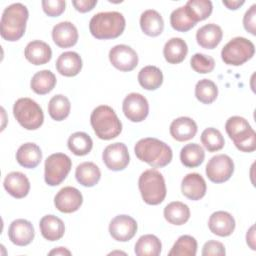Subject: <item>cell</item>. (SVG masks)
I'll return each mask as SVG.
<instances>
[{
	"label": "cell",
	"instance_id": "obj_33",
	"mask_svg": "<svg viewBox=\"0 0 256 256\" xmlns=\"http://www.w3.org/2000/svg\"><path fill=\"white\" fill-rule=\"evenodd\" d=\"M138 82L146 90H156L163 83V73L156 66H145L138 73Z\"/></svg>",
	"mask_w": 256,
	"mask_h": 256
},
{
	"label": "cell",
	"instance_id": "obj_19",
	"mask_svg": "<svg viewBox=\"0 0 256 256\" xmlns=\"http://www.w3.org/2000/svg\"><path fill=\"white\" fill-rule=\"evenodd\" d=\"M52 39L60 48L72 47L78 41L77 28L69 21L60 22L52 29Z\"/></svg>",
	"mask_w": 256,
	"mask_h": 256
},
{
	"label": "cell",
	"instance_id": "obj_22",
	"mask_svg": "<svg viewBox=\"0 0 256 256\" xmlns=\"http://www.w3.org/2000/svg\"><path fill=\"white\" fill-rule=\"evenodd\" d=\"M24 56L33 65H43L51 60L52 50L46 42L33 40L26 45Z\"/></svg>",
	"mask_w": 256,
	"mask_h": 256
},
{
	"label": "cell",
	"instance_id": "obj_37",
	"mask_svg": "<svg viewBox=\"0 0 256 256\" xmlns=\"http://www.w3.org/2000/svg\"><path fill=\"white\" fill-rule=\"evenodd\" d=\"M185 9L189 17L197 23L211 15L213 5L210 0H189L185 5Z\"/></svg>",
	"mask_w": 256,
	"mask_h": 256
},
{
	"label": "cell",
	"instance_id": "obj_40",
	"mask_svg": "<svg viewBox=\"0 0 256 256\" xmlns=\"http://www.w3.org/2000/svg\"><path fill=\"white\" fill-rule=\"evenodd\" d=\"M201 143L209 152H216L224 147L225 140L221 132L213 127L206 128L201 134Z\"/></svg>",
	"mask_w": 256,
	"mask_h": 256
},
{
	"label": "cell",
	"instance_id": "obj_25",
	"mask_svg": "<svg viewBox=\"0 0 256 256\" xmlns=\"http://www.w3.org/2000/svg\"><path fill=\"white\" fill-rule=\"evenodd\" d=\"M82 59L77 52L67 51L58 57L56 61L57 71L66 77H73L79 74L82 69Z\"/></svg>",
	"mask_w": 256,
	"mask_h": 256
},
{
	"label": "cell",
	"instance_id": "obj_26",
	"mask_svg": "<svg viewBox=\"0 0 256 256\" xmlns=\"http://www.w3.org/2000/svg\"><path fill=\"white\" fill-rule=\"evenodd\" d=\"M41 235L48 241H57L61 239L65 233V225L63 221L55 215H45L39 222Z\"/></svg>",
	"mask_w": 256,
	"mask_h": 256
},
{
	"label": "cell",
	"instance_id": "obj_32",
	"mask_svg": "<svg viewBox=\"0 0 256 256\" xmlns=\"http://www.w3.org/2000/svg\"><path fill=\"white\" fill-rule=\"evenodd\" d=\"M162 250V243L153 234L142 235L135 243L134 252L137 256H158Z\"/></svg>",
	"mask_w": 256,
	"mask_h": 256
},
{
	"label": "cell",
	"instance_id": "obj_3",
	"mask_svg": "<svg viewBox=\"0 0 256 256\" xmlns=\"http://www.w3.org/2000/svg\"><path fill=\"white\" fill-rule=\"evenodd\" d=\"M125 25V18L120 12H99L91 18L89 30L96 39H114L123 33Z\"/></svg>",
	"mask_w": 256,
	"mask_h": 256
},
{
	"label": "cell",
	"instance_id": "obj_10",
	"mask_svg": "<svg viewBox=\"0 0 256 256\" xmlns=\"http://www.w3.org/2000/svg\"><path fill=\"white\" fill-rule=\"evenodd\" d=\"M206 175L213 183L228 181L234 172V162L226 154H218L210 158L206 165Z\"/></svg>",
	"mask_w": 256,
	"mask_h": 256
},
{
	"label": "cell",
	"instance_id": "obj_38",
	"mask_svg": "<svg viewBox=\"0 0 256 256\" xmlns=\"http://www.w3.org/2000/svg\"><path fill=\"white\" fill-rule=\"evenodd\" d=\"M195 96L203 104H211L218 96L217 85L209 79H201L195 85Z\"/></svg>",
	"mask_w": 256,
	"mask_h": 256
},
{
	"label": "cell",
	"instance_id": "obj_42",
	"mask_svg": "<svg viewBox=\"0 0 256 256\" xmlns=\"http://www.w3.org/2000/svg\"><path fill=\"white\" fill-rule=\"evenodd\" d=\"M190 65L195 72L200 74H206L213 71L215 67V61L213 57L209 55L195 53L190 59Z\"/></svg>",
	"mask_w": 256,
	"mask_h": 256
},
{
	"label": "cell",
	"instance_id": "obj_46",
	"mask_svg": "<svg viewBox=\"0 0 256 256\" xmlns=\"http://www.w3.org/2000/svg\"><path fill=\"white\" fill-rule=\"evenodd\" d=\"M73 6L75 9L81 13H86L91 11L97 4V0H73Z\"/></svg>",
	"mask_w": 256,
	"mask_h": 256
},
{
	"label": "cell",
	"instance_id": "obj_14",
	"mask_svg": "<svg viewBox=\"0 0 256 256\" xmlns=\"http://www.w3.org/2000/svg\"><path fill=\"white\" fill-rule=\"evenodd\" d=\"M137 222L129 215H117L109 224V233L111 237L119 242L131 240L137 232Z\"/></svg>",
	"mask_w": 256,
	"mask_h": 256
},
{
	"label": "cell",
	"instance_id": "obj_49",
	"mask_svg": "<svg viewBox=\"0 0 256 256\" xmlns=\"http://www.w3.org/2000/svg\"><path fill=\"white\" fill-rule=\"evenodd\" d=\"M48 254L49 255H71V252L65 247H58L56 249L51 250Z\"/></svg>",
	"mask_w": 256,
	"mask_h": 256
},
{
	"label": "cell",
	"instance_id": "obj_5",
	"mask_svg": "<svg viewBox=\"0 0 256 256\" xmlns=\"http://www.w3.org/2000/svg\"><path fill=\"white\" fill-rule=\"evenodd\" d=\"M138 187L143 201L148 205H158L166 197V184L163 175L156 169H148L141 173Z\"/></svg>",
	"mask_w": 256,
	"mask_h": 256
},
{
	"label": "cell",
	"instance_id": "obj_31",
	"mask_svg": "<svg viewBox=\"0 0 256 256\" xmlns=\"http://www.w3.org/2000/svg\"><path fill=\"white\" fill-rule=\"evenodd\" d=\"M56 85V76L50 70L36 72L31 79L30 87L38 95H45L51 92Z\"/></svg>",
	"mask_w": 256,
	"mask_h": 256
},
{
	"label": "cell",
	"instance_id": "obj_30",
	"mask_svg": "<svg viewBox=\"0 0 256 256\" xmlns=\"http://www.w3.org/2000/svg\"><path fill=\"white\" fill-rule=\"evenodd\" d=\"M163 214L167 222L179 226L185 224L189 220L190 209L186 204L180 201H173L165 206Z\"/></svg>",
	"mask_w": 256,
	"mask_h": 256
},
{
	"label": "cell",
	"instance_id": "obj_18",
	"mask_svg": "<svg viewBox=\"0 0 256 256\" xmlns=\"http://www.w3.org/2000/svg\"><path fill=\"white\" fill-rule=\"evenodd\" d=\"M234 217L226 211H216L211 214L208 220L210 231L220 237L230 236L235 229Z\"/></svg>",
	"mask_w": 256,
	"mask_h": 256
},
{
	"label": "cell",
	"instance_id": "obj_23",
	"mask_svg": "<svg viewBox=\"0 0 256 256\" xmlns=\"http://www.w3.org/2000/svg\"><path fill=\"white\" fill-rule=\"evenodd\" d=\"M16 160L24 168L33 169L37 167L42 160L40 147L32 142L22 144L16 152Z\"/></svg>",
	"mask_w": 256,
	"mask_h": 256
},
{
	"label": "cell",
	"instance_id": "obj_41",
	"mask_svg": "<svg viewBox=\"0 0 256 256\" xmlns=\"http://www.w3.org/2000/svg\"><path fill=\"white\" fill-rule=\"evenodd\" d=\"M170 24L174 30L179 32H187L196 25V23L189 17L185 6H181L172 11L170 15Z\"/></svg>",
	"mask_w": 256,
	"mask_h": 256
},
{
	"label": "cell",
	"instance_id": "obj_45",
	"mask_svg": "<svg viewBox=\"0 0 256 256\" xmlns=\"http://www.w3.org/2000/svg\"><path fill=\"white\" fill-rule=\"evenodd\" d=\"M255 24H256V4H253L245 13L243 17V26L245 30L252 35H255Z\"/></svg>",
	"mask_w": 256,
	"mask_h": 256
},
{
	"label": "cell",
	"instance_id": "obj_13",
	"mask_svg": "<svg viewBox=\"0 0 256 256\" xmlns=\"http://www.w3.org/2000/svg\"><path fill=\"white\" fill-rule=\"evenodd\" d=\"M102 160L109 170L121 171L125 169L130 161L127 146L122 142L108 145L102 153Z\"/></svg>",
	"mask_w": 256,
	"mask_h": 256
},
{
	"label": "cell",
	"instance_id": "obj_34",
	"mask_svg": "<svg viewBox=\"0 0 256 256\" xmlns=\"http://www.w3.org/2000/svg\"><path fill=\"white\" fill-rule=\"evenodd\" d=\"M205 158L204 149L197 143H189L180 151L181 163L188 168H195L201 165Z\"/></svg>",
	"mask_w": 256,
	"mask_h": 256
},
{
	"label": "cell",
	"instance_id": "obj_4",
	"mask_svg": "<svg viewBox=\"0 0 256 256\" xmlns=\"http://www.w3.org/2000/svg\"><path fill=\"white\" fill-rule=\"evenodd\" d=\"M90 123L96 136L102 140L116 138L122 131V123L108 105L97 106L91 113Z\"/></svg>",
	"mask_w": 256,
	"mask_h": 256
},
{
	"label": "cell",
	"instance_id": "obj_9",
	"mask_svg": "<svg viewBox=\"0 0 256 256\" xmlns=\"http://www.w3.org/2000/svg\"><path fill=\"white\" fill-rule=\"evenodd\" d=\"M72 167V161L64 153H54L47 157L44 165V180L49 186L61 184Z\"/></svg>",
	"mask_w": 256,
	"mask_h": 256
},
{
	"label": "cell",
	"instance_id": "obj_48",
	"mask_svg": "<svg viewBox=\"0 0 256 256\" xmlns=\"http://www.w3.org/2000/svg\"><path fill=\"white\" fill-rule=\"evenodd\" d=\"M222 3H223V5H225L228 9H230V10H236V9H238L240 6H242L244 3H245V1H243V0H232V1H222Z\"/></svg>",
	"mask_w": 256,
	"mask_h": 256
},
{
	"label": "cell",
	"instance_id": "obj_6",
	"mask_svg": "<svg viewBox=\"0 0 256 256\" xmlns=\"http://www.w3.org/2000/svg\"><path fill=\"white\" fill-rule=\"evenodd\" d=\"M225 130L238 150L250 153L256 149L255 131L245 118L230 117L225 123Z\"/></svg>",
	"mask_w": 256,
	"mask_h": 256
},
{
	"label": "cell",
	"instance_id": "obj_2",
	"mask_svg": "<svg viewBox=\"0 0 256 256\" xmlns=\"http://www.w3.org/2000/svg\"><path fill=\"white\" fill-rule=\"evenodd\" d=\"M29 17L28 9L22 3H13L7 6L1 16L0 33L4 40L14 42L25 33Z\"/></svg>",
	"mask_w": 256,
	"mask_h": 256
},
{
	"label": "cell",
	"instance_id": "obj_35",
	"mask_svg": "<svg viewBox=\"0 0 256 256\" xmlns=\"http://www.w3.org/2000/svg\"><path fill=\"white\" fill-rule=\"evenodd\" d=\"M67 146L74 155L84 156L92 150L93 141L87 133L78 131L69 136Z\"/></svg>",
	"mask_w": 256,
	"mask_h": 256
},
{
	"label": "cell",
	"instance_id": "obj_11",
	"mask_svg": "<svg viewBox=\"0 0 256 256\" xmlns=\"http://www.w3.org/2000/svg\"><path fill=\"white\" fill-rule=\"evenodd\" d=\"M122 110L125 117L132 122H142L149 113L147 99L140 93H129L123 100Z\"/></svg>",
	"mask_w": 256,
	"mask_h": 256
},
{
	"label": "cell",
	"instance_id": "obj_29",
	"mask_svg": "<svg viewBox=\"0 0 256 256\" xmlns=\"http://www.w3.org/2000/svg\"><path fill=\"white\" fill-rule=\"evenodd\" d=\"M75 177L78 183L82 186L93 187L99 182L101 178V171L95 163L87 161L80 163L76 167Z\"/></svg>",
	"mask_w": 256,
	"mask_h": 256
},
{
	"label": "cell",
	"instance_id": "obj_44",
	"mask_svg": "<svg viewBox=\"0 0 256 256\" xmlns=\"http://www.w3.org/2000/svg\"><path fill=\"white\" fill-rule=\"evenodd\" d=\"M201 254L202 256H223L226 254V251L221 242L210 240L204 244Z\"/></svg>",
	"mask_w": 256,
	"mask_h": 256
},
{
	"label": "cell",
	"instance_id": "obj_7",
	"mask_svg": "<svg viewBox=\"0 0 256 256\" xmlns=\"http://www.w3.org/2000/svg\"><path fill=\"white\" fill-rule=\"evenodd\" d=\"M13 114L17 122L26 130L40 128L44 121L42 108L31 98H19L13 106Z\"/></svg>",
	"mask_w": 256,
	"mask_h": 256
},
{
	"label": "cell",
	"instance_id": "obj_47",
	"mask_svg": "<svg viewBox=\"0 0 256 256\" xmlns=\"http://www.w3.org/2000/svg\"><path fill=\"white\" fill-rule=\"evenodd\" d=\"M246 242L252 250H255V226L252 225L246 234Z\"/></svg>",
	"mask_w": 256,
	"mask_h": 256
},
{
	"label": "cell",
	"instance_id": "obj_36",
	"mask_svg": "<svg viewBox=\"0 0 256 256\" xmlns=\"http://www.w3.org/2000/svg\"><path fill=\"white\" fill-rule=\"evenodd\" d=\"M70 109L71 103L69 99L62 94L53 96L48 103V113L55 121H62L67 118L70 113Z\"/></svg>",
	"mask_w": 256,
	"mask_h": 256
},
{
	"label": "cell",
	"instance_id": "obj_12",
	"mask_svg": "<svg viewBox=\"0 0 256 256\" xmlns=\"http://www.w3.org/2000/svg\"><path fill=\"white\" fill-rule=\"evenodd\" d=\"M109 60L116 69L129 72L138 65V55L136 51L128 45L119 44L109 51Z\"/></svg>",
	"mask_w": 256,
	"mask_h": 256
},
{
	"label": "cell",
	"instance_id": "obj_39",
	"mask_svg": "<svg viewBox=\"0 0 256 256\" xmlns=\"http://www.w3.org/2000/svg\"><path fill=\"white\" fill-rule=\"evenodd\" d=\"M197 253V241L190 235L180 236L169 251V256H195Z\"/></svg>",
	"mask_w": 256,
	"mask_h": 256
},
{
	"label": "cell",
	"instance_id": "obj_27",
	"mask_svg": "<svg viewBox=\"0 0 256 256\" xmlns=\"http://www.w3.org/2000/svg\"><path fill=\"white\" fill-rule=\"evenodd\" d=\"M140 27L147 36L156 37L163 32L164 20L158 11L148 9L140 16Z\"/></svg>",
	"mask_w": 256,
	"mask_h": 256
},
{
	"label": "cell",
	"instance_id": "obj_17",
	"mask_svg": "<svg viewBox=\"0 0 256 256\" xmlns=\"http://www.w3.org/2000/svg\"><path fill=\"white\" fill-rule=\"evenodd\" d=\"M206 190V182L204 178L198 173H189L182 179L181 192L186 198L190 200H200L205 196Z\"/></svg>",
	"mask_w": 256,
	"mask_h": 256
},
{
	"label": "cell",
	"instance_id": "obj_24",
	"mask_svg": "<svg viewBox=\"0 0 256 256\" xmlns=\"http://www.w3.org/2000/svg\"><path fill=\"white\" fill-rule=\"evenodd\" d=\"M223 37L222 29L214 23L206 24L200 27L196 32V41L198 45L205 49H214L221 42Z\"/></svg>",
	"mask_w": 256,
	"mask_h": 256
},
{
	"label": "cell",
	"instance_id": "obj_15",
	"mask_svg": "<svg viewBox=\"0 0 256 256\" xmlns=\"http://www.w3.org/2000/svg\"><path fill=\"white\" fill-rule=\"evenodd\" d=\"M83 203L81 192L71 186H66L58 191L54 197V205L62 213H72L77 211Z\"/></svg>",
	"mask_w": 256,
	"mask_h": 256
},
{
	"label": "cell",
	"instance_id": "obj_28",
	"mask_svg": "<svg viewBox=\"0 0 256 256\" xmlns=\"http://www.w3.org/2000/svg\"><path fill=\"white\" fill-rule=\"evenodd\" d=\"M188 53L187 43L179 37L169 39L163 48V55L165 60L170 64L181 63Z\"/></svg>",
	"mask_w": 256,
	"mask_h": 256
},
{
	"label": "cell",
	"instance_id": "obj_21",
	"mask_svg": "<svg viewBox=\"0 0 256 256\" xmlns=\"http://www.w3.org/2000/svg\"><path fill=\"white\" fill-rule=\"evenodd\" d=\"M197 124L190 117H179L174 119L170 124V134L173 139L184 142L192 139L197 133Z\"/></svg>",
	"mask_w": 256,
	"mask_h": 256
},
{
	"label": "cell",
	"instance_id": "obj_43",
	"mask_svg": "<svg viewBox=\"0 0 256 256\" xmlns=\"http://www.w3.org/2000/svg\"><path fill=\"white\" fill-rule=\"evenodd\" d=\"M43 11L50 17L60 16L66 6V2L64 0H43L41 2Z\"/></svg>",
	"mask_w": 256,
	"mask_h": 256
},
{
	"label": "cell",
	"instance_id": "obj_8",
	"mask_svg": "<svg viewBox=\"0 0 256 256\" xmlns=\"http://www.w3.org/2000/svg\"><path fill=\"white\" fill-rule=\"evenodd\" d=\"M255 53L254 44L244 37L232 38L221 50V58L227 65L240 66Z\"/></svg>",
	"mask_w": 256,
	"mask_h": 256
},
{
	"label": "cell",
	"instance_id": "obj_16",
	"mask_svg": "<svg viewBox=\"0 0 256 256\" xmlns=\"http://www.w3.org/2000/svg\"><path fill=\"white\" fill-rule=\"evenodd\" d=\"M35 236L32 223L26 219H16L12 221L8 229L10 241L17 246L29 245Z\"/></svg>",
	"mask_w": 256,
	"mask_h": 256
},
{
	"label": "cell",
	"instance_id": "obj_1",
	"mask_svg": "<svg viewBox=\"0 0 256 256\" xmlns=\"http://www.w3.org/2000/svg\"><path fill=\"white\" fill-rule=\"evenodd\" d=\"M136 157L153 168H162L168 165L173 157L172 149L165 142L146 137L140 139L134 147Z\"/></svg>",
	"mask_w": 256,
	"mask_h": 256
},
{
	"label": "cell",
	"instance_id": "obj_20",
	"mask_svg": "<svg viewBox=\"0 0 256 256\" xmlns=\"http://www.w3.org/2000/svg\"><path fill=\"white\" fill-rule=\"evenodd\" d=\"M3 186L8 194L17 199L26 197L30 190V182L27 176L19 171L8 173L4 179Z\"/></svg>",
	"mask_w": 256,
	"mask_h": 256
}]
</instances>
